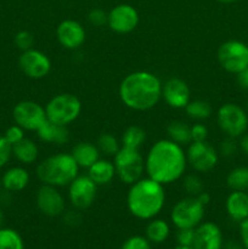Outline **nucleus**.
Listing matches in <instances>:
<instances>
[{
	"label": "nucleus",
	"mask_w": 248,
	"mask_h": 249,
	"mask_svg": "<svg viewBox=\"0 0 248 249\" xmlns=\"http://www.w3.org/2000/svg\"><path fill=\"white\" fill-rule=\"evenodd\" d=\"M79 169L71 153H55L39 163L36 177L44 185L65 187L79 175Z\"/></svg>",
	"instance_id": "20e7f679"
},
{
	"label": "nucleus",
	"mask_w": 248,
	"mask_h": 249,
	"mask_svg": "<svg viewBox=\"0 0 248 249\" xmlns=\"http://www.w3.org/2000/svg\"><path fill=\"white\" fill-rule=\"evenodd\" d=\"M4 136L5 139L14 146L15 143L19 142V141L24 139V129H22L21 126L15 124V125L9 126V128L6 129Z\"/></svg>",
	"instance_id": "4c0bfd02"
},
{
	"label": "nucleus",
	"mask_w": 248,
	"mask_h": 249,
	"mask_svg": "<svg viewBox=\"0 0 248 249\" xmlns=\"http://www.w3.org/2000/svg\"><path fill=\"white\" fill-rule=\"evenodd\" d=\"M223 233L214 223H201L195 229V249H221Z\"/></svg>",
	"instance_id": "a211bd4d"
},
{
	"label": "nucleus",
	"mask_w": 248,
	"mask_h": 249,
	"mask_svg": "<svg viewBox=\"0 0 248 249\" xmlns=\"http://www.w3.org/2000/svg\"><path fill=\"white\" fill-rule=\"evenodd\" d=\"M182 189L189 196L196 197L203 191V181L197 174L185 175L182 179Z\"/></svg>",
	"instance_id": "2f4dec72"
},
{
	"label": "nucleus",
	"mask_w": 248,
	"mask_h": 249,
	"mask_svg": "<svg viewBox=\"0 0 248 249\" xmlns=\"http://www.w3.org/2000/svg\"><path fill=\"white\" fill-rule=\"evenodd\" d=\"M0 249H24L21 235L12 229H0Z\"/></svg>",
	"instance_id": "7c9ffc66"
},
{
	"label": "nucleus",
	"mask_w": 248,
	"mask_h": 249,
	"mask_svg": "<svg viewBox=\"0 0 248 249\" xmlns=\"http://www.w3.org/2000/svg\"><path fill=\"white\" fill-rule=\"evenodd\" d=\"M12 156L22 164H33L39 156V148L31 139L21 140L12 146Z\"/></svg>",
	"instance_id": "b1692460"
},
{
	"label": "nucleus",
	"mask_w": 248,
	"mask_h": 249,
	"mask_svg": "<svg viewBox=\"0 0 248 249\" xmlns=\"http://www.w3.org/2000/svg\"><path fill=\"white\" fill-rule=\"evenodd\" d=\"M0 187H1V177H0Z\"/></svg>",
	"instance_id": "3c124183"
},
{
	"label": "nucleus",
	"mask_w": 248,
	"mask_h": 249,
	"mask_svg": "<svg viewBox=\"0 0 248 249\" xmlns=\"http://www.w3.org/2000/svg\"><path fill=\"white\" fill-rule=\"evenodd\" d=\"M12 118L15 124L28 131H36L46 122L45 107L32 100H24L14 107Z\"/></svg>",
	"instance_id": "9b49d317"
},
{
	"label": "nucleus",
	"mask_w": 248,
	"mask_h": 249,
	"mask_svg": "<svg viewBox=\"0 0 248 249\" xmlns=\"http://www.w3.org/2000/svg\"><path fill=\"white\" fill-rule=\"evenodd\" d=\"M187 165L196 173H209L216 167L219 153L207 141H192L186 150Z\"/></svg>",
	"instance_id": "9d476101"
},
{
	"label": "nucleus",
	"mask_w": 248,
	"mask_h": 249,
	"mask_svg": "<svg viewBox=\"0 0 248 249\" xmlns=\"http://www.w3.org/2000/svg\"><path fill=\"white\" fill-rule=\"evenodd\" d=\"M185 112L189 118L199 122L208 119L212 116L213 109H212L211 104L206 100H192L185 107Z\"/></svg>",
	"instance_id": "c85d7f7f"
},
{
	"label": "nucleus",
	"mask_w": 248,
	"mask_h": 249,
	"mask_svg": "<svg viewBox=\"0 0 248 249\" xmlns=\"http://www.w3.org/2000/svg\"><path fill=\"white\" fill-rule=\"evenodd\" d=\"M240 235H241V240H242L243 246H245L246 249H248V218H246L245 220L241 221Z\"/></svg>",
	"instance_id": "79ce46f5"
},
{
	"label": "nucleus",
	"mask_w": 248,
	"mask_h": 249,
	"mask_svg": "<svg viewBox=\"0 0 248 249\" xmlns=\"http://www.w3.org/2000/svg\"><path fill=\"white\" fill-rule=\"evenodd\" d=\"M107 24L114 33L128 34L138 27L139 14L131 5H117L108 12Z\"/></svg>",
	"instance_id": "2eb2a0df"
},
{
	"label": "nucleus",
	"mask_w": 248,
	"mask_h": 249,
	"mask_svg": "<svg viewBox=\"0 0 248 249\" xmlns=\"http://www.w3.org/2000/svg\"><path fill=\"white\" fill-rule=\"evenodd\" d=\"M216 57L223 70L238 74L248 66V45L240 40H228L219 46Z\"/></svg>",
	"instance_id": "1a4fd4ad"
},
{
	"label": "nucleus",
	"mask_w": 248,
	"mask_h": 249,
	"mask_svg": "<svg viewBox=\"0 0 248 249\" xmlns=\"http://www.w3.org/2000/svg\"><path fill=\"white\" fill-rule=\"evenodd\" d=\"M71 155L80 169H89L96 160H100V151L95 143L80 141L71 151Z\"/></svg>",
	"instance_id": "aec40b11"
},
{
	"label": "nucleus",
	"mask_w": 248,
	"mask_h": 249,
	"mask_svg": "<svg viewBox=\"0 0 248 249\" xmlns=\"http://www.w3.org/2000/svg\"><path fill=\"white\" fill-rule=\"evenodd\" d=\"M88 19L90 23L95 27H102L107 24L108 21V14L105 10L100 9V7H95V9L90 10L88 14Z\"/></svg>",
	"instance_id": "c9c22d12"
},
{
	"label": "nucleus",
	"mask_w": 248,
	"mask_h": 249,
	"mask_svg": "<svg viewBox=\"0 0 248 249\" xmlns=\"http://www.w3.org/2000/svg\"><path fill=\"white\" fill-rule=\"evenodd\" d=\"M46 118L60 125H70L78 119L82 112V102L75 95L70 92L55 95L45 106Z\"/></svg>",
	"instance_id": "39448f33"
},
{
	"label": "nucleus",
	"mask_w": 248,
	"mask_h": 249,
	"mask_svg": "<svg viewBox=\"0 0 248 249\" xmlns=\"http://www.w3.org/2000/svg\"><path fill=\"white\" fill-rule=\"evenodd\" d=\"M238 147L240 150L245 153L246 156H248V133H245L240 138V142H238Z\"/></svg>",
	"instance_id": "c03bdc74"
},
{
	"label": "nucleus",
	"mask_w": 248,
	"mask_h": 249,
	"mask_svg": "<svg viewBox=\"0 0 248 249\" xmlns=\"http://www.w3.org/2000/svg\"><path fill=\"white\" fill-rule=\"evenodd\" d=\"M226 185L231 191H248V167H236L226 177Z\"/></svg>",
	"instance_id": "cd10ccee"
},
{
	"label": "nucleus",
	"mask_w": 248,
	"mask_h": 249,
	"mask_svg": "<svg viewBox=\"0 0 248 249\" xmlns=\"http://www.w3.org/2000/svg\"><path fill=\"white\" fill-rule=\"evenodd\" d=\"M162 82L156 74L138 71L126 75L119 85V97L124 106L136 112L150 111L162 99Z\"/></svg>",
	"instance_id": "f03ea898"
},
{
	"label": "nucleus",
	"mask_w": 248,
	"mask_h": 249,
	"mask_svg": "<svg viewBox=\"0 0 248 249\" xmlns=\"http://www.w3.org/2000/svg\"><path fill=\"white\" fill-rule=\"evenodd\" d=\"M219 2H223V4H230V2L236 1V0H218Z\"/></svg>",
	"instance_id": "49530a36"
},
{
	"label": "nucleus",
	"mask_w": 248,
	"mask_h": 249,
	"mask_svg": "<svg viewBox=\"0 0 248 249\" xmlns=\"http://www.w3.org/2000/svg\"><path fill=\"white\" fill-rule=\"evenodd\" d=\"M228 249H242V248H240V247H238V246H236V245H233V243H231V245H229Z\"/></svg>",
	"instance_id": "de8ad7c7"
},
{
	"label": "nucleus",
	"mask_w": 248,
	"mask_h": 249,
	"mask_svg": "<svg viewBox=\"0 0 248 249\" xmlns=\"http://www.w3.org/2000/svg\"><path fill=\"white\" fill-rule=\"evenodd\" d=\"M236 75H237V83L240 88H242L243 90H248V66Z\"/></svg>",
	"instance_id": "37998d69"
},
{
	"label": "nucleus",
	"mask_w": 248,
	"mask_h": 249,
	"mask_svg": "<svg viewBox=\"0 0 248 249\" xmlns=\"http://www.w3.org/2000/svg\"><path fill=\"white\" fill-rule=\"evenodd\" d=\"M97 185L87 175H78L68 185V199L73 208L85 211L92 206L97 195Z\"/></svg>",
	"instance_id": "f8f14e48"
},
{
	"label": "nucleus",
	"mask_w": 248,
	"mask_h": 249,
	"mask_svg": "<svg viewBox=\"0 0 248 249\" xmlns=\"http://www.w3.org/2000/svg\"><path fill=\"white\" fill-rule=\"evenodd\" d=\"M226 213L232 220L242 221L248 218V194L243 191H232L226 198Z\"/></svg>",
	"instance_id": "412c9836"
},
{
	"label": "nucleus",
	"mask_w": 248,
	"mask_h": 249,
	"mask_svg": "<svg viewBox=\"0 0 248 249\" xmlns=\"http://www.w3.org/2000/svg\"><path fill=\"white\" fill-rule=\"evenodd\" d=\"M170 235V228L163 219H151L146 226V238L151 243H163Z\"/></svg>",
	"instance_id": "a878e982"
},
{
	"label": "nucleus",
	"mask_w": 248,
	"mask_h": 249,
	"mask_svg": "<svg viewBox=\"0 0 248 249\" xmlns=\"http://www.w3.org/2000/svg\"><path fill=\"white\" fill-rule=\"evenodd\" d=\"M122 249H152L151 242L143 236H131L122 246Z\"/></svg>",
	"instance_id": "72a5a7b5"
},
{
	"label": "nucleus",
	"mask_w": 248,
	"mask_h": 249,
	"mask_svg": "<svg viewBox=\"0 0 248 249\" xmlns=\"http://www.w3.org/2000/svg\"><path fill=\"white\" fill-rule=\"evenodd\" d=\"M100 153L106 157H114L122 148V143L118 139L109 133H104L99 136L96 143Z\"/></svg>",
	"instance_id": "c756f323"
},
{
	"label": "nucleus",
	"mask_w": 248,
	"mask_h": 249,
	"mask_svg": "<svg viewBox=\"0 0 248 249\" xmlns=\"http://www.w3.org/2000/svg\"><path fill=\"white\" fill-rule=\"evenodd\" d=\"M162 99L172 108L181 109L191 101V91L185 80L174 77L163 84Z\"/></svg>",
	"instance_id": "dca6fc26"
},
{
	"label": "nucleus",
	"mask_w": 248,
	"mask_h": 249,
	"mask_svg": "<svg viewBox=\"0 0 248 249\" xmlns=\"http://www.w3.org/2000/svg\"><path fill=\"white\" fill-rule=\"evenodd\" d=\"M56 38L67 50H77L84 44L87 32L78 21L65 19L56 28Z\"/></svg>",
	"instance_id": "f3484780"
},
{
	"label": "nucleus",
	"mask_w": 248,
	"mask_h": 249,
	"mask_svg": "<svg viewBox=\"0 0 248 249\" xmlns=\"http://www.w3.org/2000/svg\"><path fill=\"white\" fill-rule=\"evenodd\" d=\"M36 207L46 216L55 218L62 215L66 209V201L58 187L50 185H41L36 192Z\"/></svg>",
	"instance_id": "4468645a"
},
{
	"label": "nucleus",
	"mask_w": 248,
	"mask_h": 249,
	"mask_svg": "<svg viewBox=\"0 0 248 249\" xmlns=\"http://www.w3.org/2000/svg\"><path fill=\"white\" fill-rule=\"evenodd\" d=\"M113 164L118 179L129 186L140 180L145 173V158L140 150L122 147L113 157Z\"/></svg>",
	"instance_id": "423d86ee"
},
{
	"label": "nucleus",
	"mask_w": 248,
	"mask_h": 249,
	"mask_svg": "<svg viewBox=\"0 0 248 249\" xmlns=\"http://www.w3.org/2000/svg\"><path fill=\"white\" fill-rule=\"evenodd\" d=\"M12 157V145L5 139L0 136V168L5 167Z\"/></svg>",
	"instance_id": "e433bc0d"
},
{
	"label": "nucleus",
	"mask_w": 248,
	"mask_h": 249,
	"mask_svg": "<svg viewBox=\"0 0 248 249\" xmlns=\"http://www.w3.org/2000/svg\"><path fill=\"white\" fill-rule=\"evenodd\" d=\"M216 123L228 138H241L248 129V114L236 104H224L216 112Z\"/></svg>",
	"instance_id": "0eeeda50"
},
{
	"label": "nucleus",
	"mask_w": 248,
	"mask_h": 249,
	"mask_svg": "<svg viewBox=\"0 0 248 249\" xmlns=\"http://www.w3.org/2000/svg\"><path fill=\"white\" fill-rule=\"evenodd\" d=\"M29 173L22 167H12L1 177V187L7 192H19L29 184Z\"/></svg>",
	"instance_id": "4be33fe9"
},
{
	"label": "nucleus",
	"mask_w": 248,
	"mask_h": 249,
	"mask_svg": "<svg viewBox=\"0 0 248 249\" xmlns=\"http://www.w3.org/2000/svg\"><path fill=\"white\" fill-rule=\"evenodd\" d=\"M15 45L21 51L29 50L33 49L34 45V36L28 31H19L15 36Z\"/></svg>",
	"instance_id": "473e14b6"
},
{
	"label": "nucleus",
	"mask_w": 248,
	"mask_h": 249,
	"mask_svg": "<svg viewBox=\"0 0 248 249\" xmlns=\"http://www.w3.org/2000/svg\"><path fill=\"white\" fill-rule=\"evenodd\" d=\"M187 168L184 147L169 139L153 143L145 158V173L148 178L162 185L177 181L185 175Z\"/></svg>",
	"instance_id": "f257e3e1"
},
{
	"label": "nucleus",
	"mask_w": 248,
	"mask_h": 249,
	"mask_svg": "<svg viewBox=\"0 0 248 249\" xmlns=\"http://www.w3.org/2000/svg\"><path fill=\"white\" fill-rule=\"evenodd\" d=\"M206 207L197 197L187 196L173 207L170 219L177 229H196L202 223Z\"/></svg>",
	"instance_id": "6e6552de"
},
{
	"label": "nucleus",
	"mask_w": 248,
	"mask_h": 249,
	"mask_svg": "<svg viewBox=\"0 0 248 249\" xmlns=\"http://www.w3.org/2000/svg\"><path fill=\"white\" fill-rule=\"evenodd\" d=\"M146 141V131L139 125H130L124 130L122 135V147L140 150Z\"/></svg>",
	"instance_id": "bb28decb"
},
{
	"label": "nucleus",
	"mask_w": 248,
	"mask_h": 249,
	"mask_svg": "<svg viewBox=\"0 0 248 249\" xmlns=\"http://www.w3.org/2000/svg\"><path fill=\"white\" fill-rule=\"evenodd\" d=\"M175 249H195L194 247H187V246H177Z\"/></svg>",
	"instance_id": "09e8293b"
},
{
	"label": "nucleus",
	"mask_w": 248,
	"mask_h": 249,
	"mask_svg": "<svg viewBox=\"0 0 248 249\" xmlns=\"http://www.w3.org/2000/svg\"><path fill=\"white\" fill-rule=\"evenodd\" d=\"M165 204L164 185L151 178H141L130 185L126 207L131 215L140 220H151L162 212Z\"/></svg>",
	"instance_id": "7ed1b4c3"
},
{
	"label": "nucleus",
	"mask_w": 248,
	"mask_h": 249,
	"mask_svg": "<svg viewBox=\"0 0 248 249\" xmlns=\"http://www.w3.org/2000/svg\"><path fill=\"white\" fill-rule=\"evenodd\" d=\"M237 150H238V143L236 142L235 139L228 138V136H226V139H224V140L220 142V145H219L218 153L223 156V157L229 158L235 156L236 152H237Z\"/></svg>",
	"instance_id": "f704fd0d"
},
{
	"label": "nucleus",
	"mask_w": 248,
	"mask_h": 249,
	"mask_svg": "<svg viewBox=\"0 0 248 249\" xmlns=\"http://www.w3.org/2000/svg\"><path fill=\"white\" fill-rule=\"evenodd\" d=\"M88 177L97 186H105V185L111 184L112 180L116 177V168H114L113 162L100 158L88 169Z\"/></svg>",
	"instance_id": "5701e85b"
},
{
	"label": "nucleus",
	"mask_w": 248,
	"mask_h": 249,
	"mask_svg": "<svg viewBox=\"0 0 248 249\" xmlns=\"http://www.w3.org/2000/svg\"><path fill=\"white\" fill-rule=\"evenodd\" d=\"M191 136L192 141H207L208 138V129L201 122L191 125Z\"/></svg>",
	"instance_id": "ea45409f"
},
{
	"label": "nucleus",
	"mask_w": 248,
	"mask_h": 249,
	"mask_svg": "<svg viewBox=\"0 0 248 249\" xmlns=\"http://www.w3.org/2000/svg\"><path fill=\"white\" fill-rule=\"evenodd\" d=\"M168 139L180 146H187L192 142L191 125L182 121L170 122L167 126Z\"/></svg>",
	"instance_id": "393cba45"
},
{
	"label": "nucleus",
	"mask_w": 248,
	"mask_h": 249,
	"mask_svg": "<svg viewBox=\"0 0 248 249\" xmlns=\"http://www.w3.org/2000/svg\"><path fill=\"white\" fill-rule=\"evenodd\" d=\"M18 66L23 74L31 79H43L51 71L50 58L36 49L22 51L18 57Z\"/></svg>",
	"instance_id": "ddd939ff"
},
{
	"label": "nucleus",
	"mask_w": 248,
	"mask_h": 249,
	"mask_svg": "<svg viewBox=\"0 0 248 249\" xmlns=\"http://www.w3.org/2000/svg\"><path fill=\"white\" fill-rule=\"evenodd\" d=\"M196 197H197V199H198V201L201 202V203L203 204L204 207H206V206H208V204H209V202H211V195H209L208 192H206V191H204V190H203V191L201 192V194H199V195H197Z\"/></svg>",
	"instance_id": "a18cd8bd"
},
{
	"label": "nucleus",
	"mask_w": 248,
	"mask_h": 249,
	"mask_svg": "<svg viewBox=\"0 0 248 249\" xmlns=\"http://www.w3.org/2000/svg\"><path fill=\"white\" fill-rule=\"evenodd\" d=\"M195 238V229H177V241L179 246H187L192 247L194 246Z\"/></svg>",
	"instance_id": "58836bf2"
},
{
	"label": "nucleus",
	"mask_w": 248,
	"mask_h": 249,
	"mask_svg": "<svg viewBox=\"0 0 248 249\" xmlns=\"http://www.w3.org/2000/svg\"><path fill=\"white\" fill-rule=\"evenodd\" d=\"M1 223H2V212L0 209V229H1Z\"/></svg>",
	"instance_id": "8fccbe9b"
},
{
	"label": "nucleus",
	"mask_w": 248,
	"mask_h": 249,
	"mask_svg": "<svg viewBox=\"0 0 248 249\" xmlns=\"http://www.w3.org/2000/svg\"><path fill=\"white\" fill-rule=\"evenodd\" d=\"M36 135L43 142L51 143V145H65L70 140V131L67 126L53 123L48 119L36 130Z\"/></svg>",
	"instance_id": "6ab92c4d"
},
{
	"label": "nucleus",
	"mask_w": 248,
	"mask_h": 249,
	"mask_svg": "<svg viewBox=\"0 0 248 249\" xmlns=\"http://www.w3.org/2000/svg\"><path fill=\"white\" fill-rule=\"evenodd\" d=\"M247 108H248V102H247Z\"/></svg>",
	"instance_id": "603ef678"
},
{
	"label": "nucleus",
	"mask_w": 248,
	"mask_h": 249,
	"mask_svg": "<svg viewBox=\"0 0 248 249\" xmlns=\"http://www.w3.org/2000/svg\"><path fill=\"white\" fill-rule=\"evenodd\" d=\"M79 212L80 211L75 208L73 211L63 212V220H65V223L68 224L70 226H77L82 221V216H80Z\"/></svg>",
	"instance_id": "a19ab883"
}]
</instances>
